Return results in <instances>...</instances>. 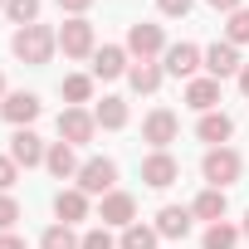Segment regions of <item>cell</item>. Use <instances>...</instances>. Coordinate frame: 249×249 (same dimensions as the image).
<instances>
[{"label":"cell","instance_id":"cell-1","mask_svg":"<svg viewBox=\"0 0 249 249\" xmlns=\"http://www.w3.org/2000/svg\"><path fill=\"white\" fill-rule=\"evenodd\" d=\"M54 49H59V30H49V25H25L10 35V54L30 69H44L54 59Z\"/></svg>","mask_w":249,"mask_h":249},{"label":"cell","instance_id":"cell-2","mask_svg":"<svg viewBox=\"0 0 249 249\" xmlns=\"http://www.w3.org/2000/svg\"><path fill=\"white\" fill-rule=\"evenodd\" d=\"M239 171H244V161H239V152H234V147H210V152L200 157V176H205L215 191L234 186V181H239Z\"/></svg>","mask_w":249,"mask_h":249},{"label":"cell","instance_id":"cell-3","mask_svg":"<svg viewBox=\"0 0 249 249\" xmlns=\"http://www.w3.org/2000/svg\"><path fill=\"white\" fill-rule=\"evenodd\" d=\"M73 181H78L83 196H107V191H117V161L112 157H88Z\"/></svg>","mask_w":249,"mask_h":249},{"label":"cell","instance_id":"cell-4","mask_svg":"<svg viewBox=\"0 0 249 249\" xmlns=\"http://www.w3.org/2000/svg\"><path fill=\"white\" fill-rule=\"evenodd\" d=\"M161 69L171 73V78H196V69H205V49L200 44H191V39H181V44H166V54H161Z\"/></svg>","mask_w":249,"mask_h":249},{"label":"cell","instance_id":"cell-5","mask_svg":"<svg viewBox=\"0 0 249 249\" xmlns=\"http://www.w3.org/2000/svg\"><path fill=\"white\" fill-rule=\"evenodd\" d=\"M176 132H181V117L171 107H152L142 117V142H152V152H166L176 142Z\"/></svg>","mask_w":249,"mask_h":249},{"label":"cell","instance_id":"cell-6","mask_svg":"<svg viewBox=\"0 0 249 249\" xmlns=\"http://www.w3.org/2000/svg\"><path fill=\"white\" fill-rule=\"evenodd\" d=\"M59 49L69 54V59H93L98 54V35H93V25L78 15V20H64V30H59Z\"/></svg>","mask_w":249,"mask_h":249},{"label":"cell","instance_id":"cell-7","mask_svg":"<svg viewBox=\"0 0 249 249\" xmlns=\"http://www.w3.org/2000/svg\"><path fill=\"white\" fill-rule=\"evenodd\" d=\"M93 132H98V117L88 107H64L59 112V142L83 147V142H93Z\"/></svg>","mask_w":249,"mask_h":249},{"label":"cell","instance_id":"cell-8","mask_svg":"<svg viewBox=\"0 0 249 249\" xmlns=\"http://www.w3.org/2000/svg\"><path fill=\"white\" fill-rule=\"evenodd\" d=\"M127 54H132V59H157V54H166V35H161V25L137 20V25L127 30Z\"/></svg>","mask_w":249,"mask_h":249},{"label":"cell","instance_id":"cell-9","mask_svg":"<svg viewBox=\"0 0 249 249\" xmlns=\"http://www.w3.org/2000/svg\"><path fill=\"white\" fill-rule=\"evenodd\" d=\"M98 220H103L107 230H112V225H117V230H127V225H137V200H132L127 191H107L103 205H98Z\"/></svg>","mask_w":249,"mask_h":249},{"label":"cell","instance_id":"cell-10","mask_svg":"<svg viewBox=\"0 0 249 249\" xmlns=\"http://www.w3.org/2000/svg\"><path fill=\"white\" fill-rule=\"evenodd\" d=\"M142 181H147L152 191H166V186L181 181V161H176L171 152H152V157L142 161Z\"/></svg>","mask_w":249,"mask_h":249},{"label":"cell","instance_id":"cell-11","mask_svg":"<svg viewBox=\"0 0 249 249\" xmlns=\"http://www.w3.org/2000/svg\"><path fill=\"white\" fill-rule=\"evenodd\" d=\"M239 69H244V59H239V49L230 44V39H215L210 49H205V73L210 78H239Z\"/></svg>","mask_w":249,"mask_h":249},{"label":"cell","instance_id":"cell-12","mask_svg":"<svg viewBox=\"0 0 249 249\" xmlns=\"http://www.w3.org/2000/svg\"><path fill=\"white\" fill-rule=\"evenodd\" d=\"M44 142H39V132H30V127H15V137H10V157H15V166H44Z\"/></svg>","mask_w":249,"mask_h":249},{"label":"cell","instance_id":"cell-13","mask_svg":"<svg viewBox=\"0 0 249 249\" xmlns=\"http://www.w3.org/2000/svg\"><path fill=\"white\" fill-rule=\"evenodd\" d=\"M0 117H5L10 127H30V122L39 117V98H35V93H5V103H0Z\"/></svg>","mask_w":249,"mask_h":249},{"label":"cell","instance_id":"cell-14","mask_svg":"<svg viewBox=\"0 0 249 249\" xmlns=\"http://www.w3.org/2000/svg\"><path fill=\"white\" fill-rule=\"evenodd\" d=\"M132 64H127V44H103L98 54H93V78H122Z\"/></svg>","mask_w":249,"mask_h":249},{"label":"cell","instance_id":"cell-15","mask_svg":"<svg viewBox=\"0 0 249 249\" xmlns=\"http://www.w3.org/2000/svg\"><path fill=\"white\" fill-rule=\"evenodd\" d=\"M186 107H196L200 117L215 112V107H220V78H210V73H205V78H191V83H186Z\"/></svg>","mask_w":249,"mask_h":249},{"label":"cell","instance_id":"cell-16","mask_svg":"<svg viewBox=\"0 0 249 249\" xmlns=\"http://www.w3.org/2000/svg\"><path fill=\"white\" fill-rule=\"evenodd\" d=\"M191 220H196V215H191L186 205H161V210H157V234H161V239H186V234H191Z\"/></svg>","mask_w":249,"mask_h":249},{"label":"cell","instance_id":"cell-17","mask_svg":"<svg viewBox=\"0 0 249 249\" xmlns=\"http://www.w3.org/2000/svg\"><path fill=\"white\" fill-rule=\"evenodd\" d=\"M196 137L210 142V147H225V142L234 137V117H230V112H205V117L196 122Z\"/></svg>","mask_w":249,"mask_h":249},{"label":"cell","instance_id":"cell-18","mask_svg":"<svg viewBox=\"0 0 249 249\" xmlns=\"http://www.w3.org/2000/svg\"><path fill=\"white\" fill-rule=\"evenodd\" d=\"M44 166H49V176H59V181H69V176H78V152L69 147V142H49V152H44Z\"/></svg>","mask_w":249,"mask_h":249},{"label":"cell","instance_id":"cell-19","mask_svg":"<svg viewBox=\"0 0 249 249\" xmlns=\"http://www.w3.org/2000/svg\"><path fill=\"white\" fill-rule=\"evenodd\" d=\"M54 215H59V225H78V220H88V196H83L78 186L59 191V196H54Z\"/></svg>","mask_w":249,"mask_h":249},{"label":"cell","instance_id":"cell-20","mask_svg":"<svg viewBox=\"0 0 249 249\" xmlns=\"http://www.w3.org/2000/svg\"><path fill=\"white\" fill-rule=\"evenodd\" d=\"M161 78H166V69H161V64H152V59H137V64L127 69L132 93H157V88H161Z\"/></svg>","mask_w":249,"mask_h":249},{"label":"cell","instance_id":"cell-21","mask_svg":"<svg viewBox=\"0 0 249 249\" xmlns=\"http://www.w3.org/2000/svg\"><path fill=\"white\" fill-rule=\"evenodd\" d=\"M225 210H230V200H225V191H215V186H205L200 196H196V205H191V215L196 220H225Z\"/></svg>","mask_w":249,"mask_h":249},{"label":"cell","instance_id":"cell-22","mask_svg":"<svg viewBox=\"0 0 249 249\" xmlns=\"http://www.w3.org/2000/svg\"><path fill=\"white\" fill-rule=\"evenodd\" d=\"M93 117H98V127L122 132V127H127V103H122V98H103V103L93 107Z\"/></svg>","mask_w":249,"mask_h":249},{"label":"cell","instance_id":"cell-23","mask_svg":"<svg viewBox=\"0 0 249 249\" xmlns=\"http://www.w3.org/2000/svg\"><path fill=\"white\" fill-rule=\"evenodd\" d=\"M157 239H161V234H157V225H142V220H137V225L122 230L117 249H157Z\"/></svg>","mask_w":249,"mask_h":249},{"label":"cell","instance_id":"cell-24","mask_svg":"<svg viewBox=\"0 0 249 249\" xmlns=\"http://www.w3.org/2000/svg\"><path fill=\"white\" fill-rule=\"evenodd\" d=\"M59 93L69 98V107H83V103L93 98V73H69V78L59 83Z\"/></svg>","mask_w":249,"mask_h":249},{"label":"cell","instance_id":"cell-25","mask_svg":"<svg viewBox=\"0 0 249 249\" xmlns=\"http://www.w3.org/2000/svg\"><path fill=\"white\" fill-rule=\"evenodd\" d=\"M239 234H244V230H234L230 220H215V225L205 230V239H200V249H234V244H239Z\"/></svg>","mask_w":249,"mask_h":249},{"label":"cell","instance_id":"cell-26","mask_svg":"<svg viewBox=\"0 0 249 249\" xmlns=\"http://www.w3.org/2000/svg\"><path fill=\"white\" fill-rule=\"evenodd\" d=\"M78 239L83 234H73V225H49L39 234V249H78Z\"/></svg>","mask_w":249,"mask_h":249},{"label":"cell","instance_id":"cell-27","mask_svg":"<svg viewBox=\"0 0 249 249\" xmlns=\"http://www.w3.org/2000/svg\"><path fill=\"white\" fill-rule=\"evenodd\" d=\"M5 15H10V25H15V30L39 25V0H5Z\"/></svg>","mask_w":249,"mask_h":249},{"label":"cell","instance_id":"cell-28","mask_svg":"<svg viewBox=\"0 0 249 249\" xmlns=\"http://www.w3.org/2000/svg\"><path fill=\"white\" fill-rule=\"evenodd\" d=\"M225 39H230L234 49H239V44H249V5L230 15V25H225Z\"/></svg>","mask_w":249,"mask_h":249},{"label":"cell","instance_id":"cell-29","mask_svg":"<svg viewBox=\"0 0 249 249\" xmlns=\"http://www.w3.org/2000/svg\"><path fill=\"white\" fill-rule=\"evenodd\" d=\"M15 220H20V200L5 191V196H0V234H10V230H15Z\"/></svg>","mask_w":249,"mask_h":249},{"label":"cell","instance_id":"cell-30","mask_svg":"<svg viewBox=\"0 0 249 249\" xmlns=\"http://www.w3.org/2000/svg\"><path fill=\"white\" fill-rule=\"evenodd\" d=\"M78 249H117V239L107 234V225H98V230H88V234L78 239Z\"/></svg>","mask_w":249,"mask_h":249},{"label":"cell","instance_id":"cell-31","mask_svg":"<svg viewBox=\"0 0 249 249\" xmlns=\"http://www.w3.org/2000/svg\"><path fill=\"white\" fill-rule=\"evenodd\" d=\"M15 181H20V166H15V157H0V196H5Z\"/></svg>","mask_w":249,"mask_h":249},{"label":"cell","instance_id":"cell-32","mask_svg":"<svg viewBox=\"0 0 249 249\" xmlns=\"http://www.w3.org/2000/svg\"><path fill=\"white\" fill-rule=\"evenodd\" d=\"M191 5H196V0H157V10L171 15V20H176V15H191Z\"/></svg>","mask_w":249,"mask_h":249},{"label":"cell","instance_id":"cell-33","mask_svg":"<svg viewBox=\"0 0 249 249\" xmlns=\"http://www.w3.org/2000/svg\"><path fill=\"white\" fill-rule=\"evenodd\" d=\"M54 5H59L69 20H78V15H88V10H93V0H54Z\"/></svg>","mask_w":249,"mask_h":249},{"label":"cell","instance_id":"cell-34","mask_svg":"<svg viewBox=\"0 0 249 249\" xmlns=\"http://www.w3.org/2000/svg\"><path fill=\"white\" fill-rule=\"evenodd\" d=\"M210 10H220V15H234V10H244V0H205Z\"/></svg>","mask_w":249,"mask_h":249},{"label":"cell","instance_id":"cell-35","mask_svg":"<svg viewBox=\"0 0 249 249\" xmlns=\"http://www.w3.org/2000/svg\"><path fill=\"white\" fill-rule=\"evenodd\" d=\"M0 249H25V239L20 234H0Z\"/></svg>","mask_w":249,"mask_h":249},{"label":"cell","instance_id":"cell-36","mask_svg":"<svg viewBox=\"0 0 249 249\" xmlns=\"http://www.w3.org/2000/svg\"><path fill=\"white\" fill-rule=\"evenodd\" d=\"M239 93H244V98H249V64H244V69H239Z\"/></svg>","mask_w":249,"mask_h":249},{"label":"cell","instance_id":"cell-37","mask_svg":"<svg viewBox=\"0 0 249 249\" xmlns=\"http://www.w3.org/2000/svg\"><path fill=\"white\" fill-rule=\"evenodd\" d=\"M0 103H5V73H0Z\"/></svg>","mask_w":249,"mask_h":249},{"label":"cell","instance_id":"cell-38","mask_svg":"<svg viewBox=\"0 0 249 249\" xmlns=\"http://www.w3.org/2000/svg\"><path fill=\"white\" fill-rule=\"evenodd\" d=\"M239 230H244V234H249V210H244V225H239Z\"/></svg>","mask_w":249,"mask_h":249},{"label":"cell","instance_id":"cell-39","mask_svg":"<svg viewBox=\"0 0 249 249\" xmlns=\"http://www.w3.org/2000/svg\"><path fill=\"white\" fill-rule=\"evenodd\" d=\"M0 10H5V0H0Z\"/></svg>","mask_w":249,"mask_h":249}]
</instances>
